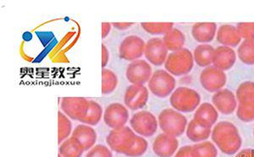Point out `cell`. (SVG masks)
<instances>
[{"instance_id":"cell-1","label":"cell","mask_w":254,"mask_h":157,"mask_svg":"<svg viewBox=\"0 0 254 157\" xmlns=\"http://www.w3.org/2000/svg\"><path fill=\"white\" fill-rule=\"evenodd\" d=\"M211 138L224 154L234 155L239 152L243 145V140L237 127L227 121H222L214 126Z\"/></svg>"},{"instance_id":"cell-2","label":"cell","mask_w":254,"mask_h":157,"mask_svg":"<svg viewBox=\"0 0 254 157\" xmlns=\"http://www.w3.org/2000/svg\"><path fill=\"white\" fill-rule=\"evenodd\" d=\"M158 121L163 133L173 137L182 136L188 128L187 117L175 109H164L159 113Z\"/></svg>"},{"instance_id":"cell-3","label":"cell","mask_w":254,"mask_h":157,"mask_svg":"<svg viewBox=\"0 0 254 157\" xmlns=\"http://www.w3.org/2000/svg\"><path fill=\"white\" fill-rule=\"evenodd\" d=\"M138 134L128 126L112 129L106 138V143L112 152L127 156L136 143Z\"/></svg>"},{"instance_id":"cell-4","label":"cell","mask_w":254,"mask_h":157,"mask_svg":"<svg viewBox=\"0 0 254 157\" xmlns=\"http://www.w3.org/2000/svg\"><path fill=\"white\" fill-rule=\"evenodd\" d=\"M192 52L188 49H181L179 51L172 52L168 55L165 63L166 71L173 76H182L189 74L194 66Z\"/></svg>"},{"instance_id":"cell-5","label":"cell","mask_w":254,"mask_h":157,"mask_svg":"<svg viewBox=\"0 0 254 157\" xmlns=\"http://www.w3.org/2000/svg\"><path fill=\"white\" fill-rule=\"evenodd\" d=\"M170 103L173 109L180 112H191L199 106L201 97L191 88L182 86L171 94Z\"/></svg>"},{"instance_id":"cell-6","label":"cell","mask_w":254,"mask_h":157,"mask_svg":"<svg viewBox=\"0 0 254 157\" xmlns=\"http://www.w3.org/2000/svg\"><path fill=\"white\" fill-rule=\"evenodd\" d=\"M176 86V79L165 69H158L153 72L147 83L151 93L159 98H165L172 94Z\"/></svg>"},{"instance_id":"cell-7","label":"cell","mask_w":254,"mask_h":157,"mask_svg":"<svg viewBox=\"0 0 254 157\" xmlns=\"http://www.w3.org/2000/svg\"><path fill=\"white\" fill-rule=\"evenodd\" d=\"M130 127L142 137H153L159 128V121L151 111L142 110L132 115L130 119Z\"/></svg>"},{"instance_id":"cell-8","label":"cell","mask_w":254,"mask_h":157,"mask_svg":"<svg viewBox=\"0 0 254 157\" xmlns=\"http://www.w3.org/2000/svg\"><path fill=\"white\" fill-rule=\"evenodd\" d=\"M146 43L142 37L131 35L123 39L119 47V56L123 60L133 62L144 55Z\"/></svg>"},{"instance_id":"cell-9","label":"cell","mask_w":254,"mask_h":157,"mask_svg":"<svg viewBox=\"0 0 254 157\" xmlns=\"http://www.w3.org/2000/svg\"><path fill=\"white\" fill-rule=\"evenodd\" d=\"M89 107V99L85 97H63L61 108L67 117L72 120L81 122L87 114Z\"/></svg>"},{"instance_id":"cell-10","label":"cell","mask_w":254,"mask_h":157,"mask_svg":"<svg viewBox=\"0 0 254 157\" xmlns=\"http://www.w3.org/2000/svg\"><path fill=\"white\" fill-rule=\"evenodd\" d=\"M153 68L150 63L144 59L130 62L127 66L126 76L131 85H142L148 83L152 75Z\"/></svg>"},{"instance_id":"cell-11","label":"cell","mask_w":254,"mask_h":157,"mask_svg":"<svg viewBox=\"0 0 254 157\" xmlns=\"http://www.w3.org/2000/svg\"><path fill=\"white\" fill-rule=\"evenodd\" d=\"M129 111L127 106L119 103H113L104 112V122L110 129H116L127 126L129 120Z\"/></svg>"},{"instance_id":"cell-12","label":"cell","mask_w":254,"mask_h":157,"mask_svg":"<svg viewBox=\"0 0 254 157\" xmlns=\"http://www.w3.org/2000/svg\"><path fill=\"white\" fill-rule=\"evenodd\" d=\"M149 98L148 89L142 85H130L124 94L125 106L127 108L137 111L147 105Z\"/></svg>"},{"instance_id":"cell-13","label":"cell","mask_w":254,"mask_h":157,"mask_svg":"<svg viewBox=\"0 0 254 157\" xmlns=\"http://www.w3.org/2000/svg\"><path fill=\"white\" fill-rule=\"evenodd\" d=\"M169 55V50L166 49L163 38L153 37L146 43L144 57L148 63L154 66L165 64Z\"/></svg>"},{"instance_id":"cell-14","label":"cell","mask_w":254,"mask_h":157,"mask_svg":"<svg viewBox=\"0 0 254 157\" xmlns=\"http://www.w3.org/2000/svg\"><path fill=\"white\" fill-rule=\"evenodd\" d=\"M200 83L206 91L217 92L220 91L227 82L225 71L215 67H207L200 74Z\"/></svg>"},{"instance_id":"cell-15","label":"cell","mask_w":254,"mask_h":157,"mask_svg":"<svg viewBox=\"0 0 254 157\" xmlns=\"http://www.w3.org/2000/svg\"><path fill=\"white\" fill-rule=\"evenodd\" d=\"M212 103L217 111L222 114H231L237 107V97L233 92L227 89L215 92L212 97Z\"/></svg>"},{"instance_id":"cell-16","label":"cell","mask_w":254,"mask_h":157,"mask_svg":"<svg viewBox=\"0 0 254 157\" xmlns=\"http://www.w3.org/2000/svg\"><path fill=\"white\" fill-rule=\"evenodd\" d=\"M179 141L177 138L166 134H160L153 141V151L159 157H172L177 152Z\"/></svg>"},{"instance_id":"cell-17","label":"cell","mask_w":254,"mask_h":157,"mask_svg":"<svg viewBox=\"0 0 254 157\" xmlns=\"http://www.w3.org/2000/svg\"><path fill=\"white\" fill-rule=\"evenodd\" d=\"M219 113L211 103H202L195 111L193 120L198 125L206 129H211L218 120Z\"/></svg>"},{"instance_id":"cell-18","label":"cell","mask_w":254,"mask_h":157,"mask_svg":"<svg viewBox=\"0 0 254 157\" xmlns=\"http://www.w3.org/2000/svg\"><path fill=\"white\" fill-rule=\"evenodd\" d=\"M237 60V55L234 49L229 47H218L214 50L213 64L217 69L222 71L231 69Z\"/></svg>"},{"instance_id":"cell-19","label":"cell","mask_w":254,"mask_h":157,"mask_svg":"<svg viewBox=\"0 0 254 157\" xmlns=\"http://www.w3.org/2000/svg\"><path fill=\"white\" fill-rule=\"evenodd\" d=\"M71 136L75 137L83 146L85 152H88L90 149L96 146L98 140V134L92 126L87 124H79L73 129Z\"/></svg>"},{"instance_id":"cell-20","label":"cell","mask_w":254,"mask_h":157,"mask_svg":"<svg viewBox=\"0 0 254 157\" xmlns=\"http://www.w3.org/2000/svg\"><path fill=\"white\" fill-rule=\"evenodd\" d=\"M216 31L215 23H196L191 28V36L197 43L208 44L214 40Z\"/></svg>"},{"instance_id":"cell-21","label":"cell","mask_w":254,"mask_h":157,"mask_svg":"<svg viewBox=\"0 0 254 157\" xmlns=\"http://www.w3.org/2000/svg\"><path fill=\"white\" fill-rule=\"evenodd\" d=\"M217 40L223 46L234 48L239 45L242 41L236 26L223 25L217 32Z\"/></svg>"},{"instance_id":"cell-22","label":"cell","mask_w":254,"mask_h":157,"mask_svg":"<svg viewBox=\"0 0 254 157\" xmlns=\"http://www.w3.org/2000/svg\"><path fill=\"white\" fill-rule=\"evenodd\" d=\"M163 42L166 49L172 52L179 51L184 49L186 43V37L184 33L179 29L173 28L163 37Z\"/></svg>"},{"instance_id":"cell-23","label":"cell","mask_w":254,"mask_h":157,"mask_svg":"<svg viewBox=\"0 0 254 157\" xmlns=\"http://www.w3.org/2000/svg\"><path fill=\"white\" fill-rule=\"evenodd\" d=\"M84 152L83 146L73 136L63 141L59 149V153L62 157H81Z\"/></svg>"},{"instance_id":"cell-24","label":"cell","mask_w":254,"mask_h":157,"mask_svg":"<svg viewBox=\"0 0 254 157\" xmlns=\"http://www.w3.org/2000/svg\"><path fill=\"white\" fill-rule=\"evenodd\" d=\"M214 50L213 47L208 44H200L194 49V62L200 67H208L213 63Z\"/></svg>"},{"instance_id":"cell-25","label":"cell","mask_w":254,"mask_h":157,"mask_svg":"<svg viewBox=\"0 0 254 157\" xmlns=\"http://www.w3.org/2000/svg\"><path fill=\"white\" fill-rule=\"evenodd\" d=\"M211 133H212V129L202 128L201 126L198 125L193 119L190 120V123H188V128L186 130L187 137L190 141L196 142V143L206 141L210 136Z\"/></svg>"},{"instance_id":"cell-26","label":"cell","mask_w":254,"mask_h":157,"mask_svg":"<svg viewBox=\"0 0 254 157\" xmlns=\"http://www.w3.org/2000/svg\"><path fill=\"white\" fill-rule=\"evenodd\" d=\"M104 116V110L101 105L95 101L89 100V107L87 111V114L81 121V123L87 125H98Z\"/></svg>"},{"instance_id":"cell-27","label":"cell","mask_w":254,"mask_h":157,"mask_svg":"<svg viewBox=\"0 0 254 157\" xmlns=\"http://www.w3.org/2000/svg\"><path fill=\"white\" fill-rule=\"evenodd\" d=\"M118 84V77L115 72L106 68L102 69V94H111L116 91Z\"/></svg>"},{"instance_id":"cell-28","label":"cell","mask_w":254,"mask_h":157,"mask_svg":"<svg viewBox=\"0 0 254 157\" xmlns=\"http://www.w3.org/2000/svg\"><path fill=\"white\" fill-rule=\"evenodd\" d=\"M72 123L70 118L67 117L63 111L58 112V142L61 145L63 141L70 137L72 134Z\"/></svg>"},{"instance_id":"cell-29","label":"cell","mask_w":254,"mask_h":157,"mask_svg":"<svg viewBox=\"0 0 254 157\" xmlns=\"http://www.w3.org/2000/svg\"><path fill=\"white\" fill-rule=\"evenodd\" d=\"M192 157H217L216 146L210 141H202L191 146Z\"/></svg>"},{"instance_id":"cell-30","label":"cell","mask_w":254,"mask_h":157,"mask_svg":"<svg viewBox=\"0 0 254 157\" xmlns=\"http://www.w3.org/2000/svg\"><path fill=\"white\" fill-rule=\"evenodd\" d=\"M237 54L240 60L248 65L254 64V40H244L241 43Z\"/></svg>"},{"instance_id":"cell-31","label":"cell","mask_w":254,"mask_h":157,"mask_svg":"<svg viewBox=\"0 0 254 157\" xmlns=\"http://www.w3.org/2000/svg\"><path fill=\"white\" fill-rule=\"evenodd\" d=\"M237 115L240 120L245 123L254 121V100L240 102L237 106Z\"/></svg>"},{"instance_id":"cell-32","label":"cell","mask_w":254,"mask_h":157,"mask_svg":"<svg viewBox=\"0 0 254 157\" xmlns=\"http://www.w3.org/2000/svg\"><path fill=\"white\" fill-rule=\"evenodd\" d=\"M145 32L151 35H165L174 28L173 23H144L141 24Z\"/></svg>"},{"instance_id":"cell-33","label":"cell","mask_w":254,"mask_h":157,"mask_svg":"<svg viewBox=\"0 0 254 157\" xmlns=\"http://www.w3.org/2000/svg\"><path fill=\"white\" fill-rule=\"evenodd\" d=\"M238 102L254 100V82L246 81L241 84L237 90L236 94Z\"/></svg>"},{"instance_id":"cell-34","label":"cell","mask_w":254,"mask_h":157,"mask_svg":"<svg viewBox=\"0 0 254 157\" xmlns=\"http://www.w3.org/2000/svg\"><path fill=\"white\" fill-rule=\"evenodd\" d=\"M85 157H113V153L110 147L98 144L90 149Z\"/></svg>"},{"instance_id":"cell-35","label":"cell","mask_w":254,"mask_h":157,"mask_svg":"<svg viewBox=\"0 0 254 157\" xmlns=\"http://www.w3.org/2000/svg\"><path fill=\"white\" fill-rule=\"evenodd\" d=\"M236 27L242 39L254 40V23H239Z\"/></svg>"},{"instance_id":"cell-36","label":"cell","mask_w":254,"mask_h":157,"mask_svg":"<svg viewBox=\"0 0 254 157\" xmlns=\"http://www.w3.org/2000/svg\"><path fill=\"white\" fill-rule=\"evenodd\" d=\"M109 61H110V52L108 50L107 47L104 44H102V68L103 69H105Z\"/></svg>"},{"instance_id":"cell-37","label":"cell","mask_w":254,"mask_h":157,"mask_svg":"<svg viewBox=\"0 0 254 157\" xmlns=\"http://www.w3.org/2000/svg\"><path fill=\"white\" fill-rule=\"evenodd\" d=\"M190 152H191V146H183L182 148H180L179 151H177L175 157H192Z\"/></svg>"},{"instance_id":"cell-38","label":"cell","mask_w":254,"mask_h":157,"mask_svg":"<svg viewBox=\"0 0 254 157\" xmlns=\"http://www.w3.org/2000/svg\"><path fill=\"white\" fill-rule=\"evenodd\" d=\"M112 29V24L109 22H103L102 23V38L105 39L109 36Z\"/></svg>"},{"instance_id":"cell-39","label":"cell","mask_w":254,"mask_h":157,"mask_svg":"<svg viewBox=\"0 0 254 157\" xmlns=\"http://www.w3.org/2000/svg\"><path fill=\"white\" fill-rule=\"evenodd\" d=\"M134 23H129V22H117V23H112V26H114L116 30L118 31H126L130 29Z\"/></svg>"},{"instance_id":"cell-40","label":"cell","mask_w":254,"mask_h":157,"mask_svg":"<svg viewBox=\"0 0 254 157\" xmlns=\"http://www.w3.org/2000/svg\"><path fill=\"white\" fill-rule=\"evenodd\" d=\"M235 157H254V149H244Z\"/></svg>"},{"instance_id":"cell-41","label":"cell","mask_w":254,"mask_h":157,"mask_svg":"<svg viewBox=\"0 0 254 157\" xmlns=\"http://www.w3.org/2000/svg\"><path fill=\"white\" fill-rule=\"evenodd\" d=\"M61 157V155L59 154V157Z\"/></svg>"},{"instance_id":"cell-42","label":"cell","mask_w":254,"mask_h":157,"mask_svg":"<svg viewBox=\"0 0 254 157\" xmlns=\"http://www.w3.org/2000/svg\"></svg>"}]
</instances>
